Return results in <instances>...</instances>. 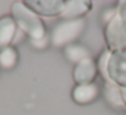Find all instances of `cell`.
I'll return each instance as SVG.
<instances>
[{
	"label": "cell",
	"mask_w": 126,
	"mask_h": 115,
	"mask_svg": "<svg viewBox=\"0 0 126 115\" xmlns=\"http://www.w3.org/2000/svg\"><path fill=\"white\" fill-rule=\"evenodd\" d=\"M92 8L91 1L87 0H69L64 3V8L61 11L60 16L65 20H73L80 19V16L85 15Z\"/></svg>",
	"instance_id": "cell-6"
},
{
	"label": "cell",
	"mask_w": 126,
	"mask_h": 115,
	"mask_svg": "<svg viewBox=\"0 0 126 115\" xmlns=\"http://www.w3.org/2000/svg\"><path fill=\"white\" fill-rule=\"evenodd\" d=\"M65 57L71 62H75L77 65L85 58H90V52L85 47L79 46V45H69L65 47Z\"/></svg>",
	"instance_id": "cell-11"
},
{
	"label": "cell",
	"mask_w": 126,
	"mask_h": 115,
	"mask_svg": "<svg viewBox=\"0 0 126 115\" xmlns=\"http://www.w3.org/2000/svg\"><path fill=\"white\" fill-rule=\"evenodd\" d=\"M16 33H18L16 23L12 18L10 16L0 18V53L15 39Z\"/></svg>",
	"instance_id": "cell-8"
},
{
	"label": "cell",
	"mask_w": 126,
	"mask_h": 115,
	"mask_svg": "<svg viewBox=\"0 0 126 115\" xmlns=\"http://www.w3.org/2000/svg\"><path fill=\"white\" fill-rule=\"evenodd\" d=\"M99 95V88L96 84H83L76 85L72 92V98L77 104H88L94 101Z\"/></svg>",
	"instance_id": "cell-9"
},
{
	"label": "cell",
	"mask_w": 126,
	"mask_h": 115,
	"mask_svg": "<svg viewBox=\"0 0 126 115\" xmlns=\"http://www.w3.org/2000/svg\"><path fill=\"white\" fill-rule=\"evenodd\" d=\"M31 45L37 49H42L47 45V38L44 37V38H39V39H31Z\"/></svg>",
	"instance_id": "cell-13"
},
{
	"label": "cell",
	"mask_w": 126,
	"mask_h": 115,
	"mask_svg": "<svg viewBox=\"0 0 126 115\" xmlns=\"http://www.w3.org/2000/svg\"><path fill=\"white\" fill-rule=\"evenodd\" d=\"M104 98L111 107H115V108H123L125 107L122 98V89L115 83L112 81L106 83V85H104Z\"/></svg>",
	"instance_id": "cell-10"
},
{
	"label": "cell",
	"mask_w": 126,
	"mask_h": 115,
	"mask_svg": "<svg viewBox=\"0 0 126 115\" xmlns=\"http://www.w3.org/2000/svg\"><path fill=\"white\" fill-rule=\"evenodd\" d=\"M84 19H73L64 20L54 27L52 31V42L54 46H64L71 43L77 38L84 30Z\"/></svg>",
	"instance_id": "cell-3"
},
{
	"label": "cell",
	"mask_w": 126,
	"mask_h": 115,
	"mask_svg": "<svg viewBox=\"0 0 126 115\" xmlns=\"http://www.w3.org/2000/svg\"><path fill=\"white\" fill-rule=\"evenodd\" d=\"M107 74L118 87H126V50L110 53L107 61Z\"/></svg>",
	"instance_id": "cell-4"
},
{
	"label": "cell",
	"mask_w": 126,
	"mask_h": 115,
	"mask_svg": "<svg viewBox=\"0 0 126 115\" xmlns=\"http://www.w3.org/2000/svg\"><path fill=\"white\" fill-rule=\"evenodd\" d=\"M107 47L111 53L125 50L126 47V19L122 15H115L104 29Z\"/></svg>",
	"instance_id": "cell-2"
},
{
	"label": "cell",
	"mask_w": 126,
	"mask_h": 115,
	"mask_svg": "<svg viewBox=\"0 0 126 115\" xmlns=\"http://www.w3.org/2000/svg\"><path fill=\"white\" fill-rule=\"evenodd\" d=\"M122 89V98H123V103H125V106H126V87L125 88H121Z\"/></svg>",
	"instance_id": "cell-14"
},
{
	"label": "cell",
	"mask_w": 126,
	"mask_h": 115,
	"mask_svg": "<svg viewBox=\"0 0 126 115\" xmlns=\"http://www.w3.org/2000/svg\"><path fill=\"white\" fill-rule=\"evenodd\" d=\"M98 74V65L92 58H85L81 62H79L75 66L73 71V79L77 83V85L83 84H92Z\"/></svg>",
	"instance_id": "cell-5"
},
{
	"label": "cell",
	"mask_w": 126,
	"mask_h": 115,
	"mask_svg": "<svg viewBox=\"0 0 126 115\" xmlns=\"http://www.w3.org/2000/svg\"><path fill=\"white\" fill-rule=\"evenodd\" d=\"M18 56L12 47H6L3 52L0 53V66L4 69H11L16 64Z\"/></svg>",
	"instance_id": "cell-12"
},
{
	"label": "cell",
	"mask_w": 126,
	"mask_h": 115,
	"mask_svg": "<svg viewBox=\"0 0 126 115\" xmlns=\"http://www.w3.org/2000/svg\"><path fill=\"white\" fill-rule=\"evenodd\" d=\"M15 23L19 26V30L29 34L31 39H39L45 35V26L37 14L26 6V3L15 1L11 7Z\"/></svg>",
	"instance_id": "cell-1"
},
{
	"label": "cell",
	"mask_w": 126,
	"mask_h": 115,
	"mask_svg": "<svg viewBox=\"0 0 126 115\" xmlns=\"http://www.w3.org/2000/svg\"><path fill=\"white\" fill-rule=\"evenodd\" d=\"M63 0H33L27 1L26 6H30L33 11H37L38 14L53 16V15H60L64 8Z\"/></svg>",
	"instance_id": "cell-7"
}]
</instances>
